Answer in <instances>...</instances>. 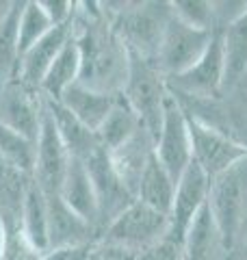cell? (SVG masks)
I'll return each instance as SVG.
<instances>
[{
	"label": "cell",
	"mask_w": 247,
	"mask_h": 260,
	"mask_svg": "<svg viewBox=\"0 0 247 260\" xmlns=\"http://www.w3.org/2000/svg\"><path fill=\"white\" fill-rule=\"evenodd\" d=\"M98 3H76L72 35L80 52V78L89 89L121 93L128 74V50L115 35L109 18Z\"/></svg>",
	"instance_id": "cell-1"
},
{
	"label": "cell",
	"mask_w": 247,
	"mask_h": 260,
	"mask_svg": "<svg viewBox=\"0 0 247 260\" xmlns=\"http://www.w3.org/2000/svg\"><path fill=\"white\" fill-rule=\"evenodd\" d=\"M102 9L126 50L156 63L165 24L171 15L169 3H119V9H109L102 3Z\"/></svg>",
	"instance_id": "cell-2"
},
{
	"label": "cell",
	"mask_w": 247,
	"mask_h": 260,
	"mask_svg": "<svg viewBox=\"0 0 247 260\" xmlns=\"http://www.w3.org/2000/svg\"><path fill=\"white\" fill-rule=\"evenodd\" d=\"M206 206L230 251L247 223V156L212 178Z\"/></svg>",
	"instance_id": "cell-3"
},
{
	"label": "cell",
	"mask_w": 247,
	"mask_h": 260,
	"mask_svg": "<svg viewBox=\"0 0 247 260\" xmlns=\"http://www.w3.org/2000/svg\"><path fill=\"white\" fill-rule=\"evenodd\" d=\"M121 95L133 107L141 124L150 130V135L156 141L163 121L165 102L169 95L167 78L163 76L159 65L143 59V56L128 52V74L126 83L121 87Z\"/></svg>",
	"instance_id": "cell-4"
},
{
	"label": "cell",
	"mask_w": 247,
	"mask_h": 260,
	"mask_svg": "<svg viewBox=\"0 0 247 260\" xmlns=\"http://www.w3.org/2000/svg\"><path fill=\"white\" fill-rule=\"evenodd\" d=\"M169 217L159 213L141 202H133L123 213H119L100 234L102 241L117 243L128 249L143 251L147 247L167 239Z\"/></svg>",
	"instance_id": "cell-5"
},
{
	"label": "cell",
	"mask_w": 247,
	"mask_h": 260,
	"mask_svg": "<svg viewBox=\"0 0 247 260\" xmlns=\"http://www.w3.org/2000/svg\"><path fill=\"white\" fill-rule=\"evenodd\" d=\"M226 83V56H224V32L212 30L210 44L193 68L178 76L167 78L169 91L195 98V100H217L224 95Z\"/></svg>",
	"instance_id": "cell-6"
},
{
	"label": "cell",
	"mask_w": 247,
	"mask_h": 260,
	"mask_svg": "<svg viewBox=\"0 0 247 260\" xmlns=\"http://www.w3.org/2000/svg\"><path fill=\"white\" fill-rule=\"evenodd\" d=\"M210 37L212 30L191 28L184 22L174 18V13H171L167 24H165L159 54H156V65L163 72V76L171 78L193 68L206 52Z\"/></svg>",
	"instance_id": "cell-7"
},
{
	"label": "cell",
	"mask_w": 247,
	"mask_h": 260,
	"mask_svg": "<svg viewBox=\"0 0 247 260\" xmlns=\"http://www.w3.org/2000/svg\"><path fill=\"white\" fill-rule=\"evenodd\" d=\"M187 117V128H189V139H191V156L193 162L202 172L212 180L215 176L224 174L226 169L236 165L238 160L247 156V148L234 141L232 137L224 135L217 128H210L197 121L193 117Z\"/></svg>",
	"instance_id": "cell-8"
},
{
	"label": "cell",
	"mask_w": 247,
	"mask_h": 260,
	"mask_svg": "<svg viewBox=\"0 0 247 260\" xmlns=\"http://www.w3.org/2000/svg\"><path fill=\"white\" fill-rule=\"evenodd\" d=\"M154 154L176 182L187 172V167L193 162L187 117H184V111L180 107V102L176 100L171 91L167 95V102H165L163 121H161L159 137H156Z\"/></svg>",
	"instance_id": "cell-9"
},
{
	"label": "cell",
	"mask_w": 247,
	"mask_h": 260,
	"mask_svg": "<svg viewBox=\"0 0 247 260\" xmlns=\"http://www.w3.org/2000/svg\"><path fill=\"white\" fill-rule=\"evenodd\" d=\"M82 162H85L87 174L91 178L94 189H96L98 206H100V234H102L104 228L109 225L115 217L133 204L135 195L121 182V178L117 176V172H115V167H113L111 154L106 152L102 145H98Z\"/></svg>",
	"instance_id": "cell-10"
},
{
	"label": "cell",
	"mask_w": 247,
	"mask_h": 260,
	"mask_svg": "<svg viewBox=\"0 0 247 260\" xmlns=\"http://www.w3.org/2000/svg\"><path fill=\"white\" fill-rule=\"evenodd\" d=\"M70 152L65 150L56 126L50 117L44 102V115H41V128L37 137V156L35 169H33V180L39 184V189L46 195H56L61 191L65 174L70 167Z\"/></svg>",
	"instance_id": "cell-11"
},
{
	"label": "cell",
	"mask_w": 247,
	"mask_h": 260,
	"mask_svg": "<svg viewBox=\"0 0 247 260\" xmlns=\"http://www.w3.org/2000/svg\"><path fill=\"white\" fill-rule=\"evenodd\" d=\"M208 186H210L208 176L195 162H191L187 167V172L180 176L176 184L174 204H171V213H169V232H167V239L174 241L176 245L182 247L189 228L195 221V217L200 215V210L206 206Z\"/></svg>",
	"instance_id": "cell-12"
},
{
	"label": "cell",
	"mask_w": 247,
	"mask_h": 260,
	"mask_svg": "<svg viewBox=\"0 0 247 260\" xmlns=\"http://www.w3.org/2000/svg\"><path fill=\"white\" fill-rule=\"evenodd\" d=\"M41 115H44V95L26 87L20 80L7 85L0 91V124L37 141Z\"/></svg>",
	"instance_id": "cell-13"
},
{
	"label": "cell",
	"mask_w": 247,
	"mask_h": 260,
	"mask_svg": "<svg viewBox=\"0 0 247 260\" xmlns=\"http://www.w3.org/2000/svg\"><path fill=\"white\" fill-rule=\"evenodd\" d=\"M94 241H98L94 228L74 213L59 193L48 195V251L87 245Z\"/></svg>",
	"instance_id": "cell-14"
},
{
	"label": "cell",
	"mask_w": 247,
	"mask_h": 260,
	"mask_svg": "<svg viewBox=\"0 0 247 260\" xmlns=\"http://www.w3.org/2000/svg\"><path fill=\"white\" fill-rule=\"evenodd\" d=\"M70 37H72V24H68V26H54L50 32H46L35 46L28 48V50L22 54L20 65H18L20 83L39 91L46 72L50 70L56 54L63 50V46L70 42Z\"/></svg>",
	"instance_id": "cell-15"
},
{
	"label": "cell",
	"mask_w": 247,
	"mask_h": 260,
	"mask_svg": "<svg viewBox=\"0 0 247 260\" xmlns=\"http://www.w3.org/2000/svg\"><path fill=\"white\" fill-rule=\"evenodd\" d=\"M154 148H156L154 137L150 135V130H147L145 126H141L123 145H119L117 150L109 152L115 172H117L121 182L126 184V189L133 195H137L139 180H141V176H143L150 158L154 156Z\"/></svg>",
	"instance_id": "cell-16"
},
{
	"label": "cell",
	"mask_w": 247,
	"mask_h": 260,
	"mask_svg": "<svg viewBox=\"0 0 247 260\" xmlns=\"http://www.w3.org/2000/svg\"><path fill=\"white\" fill-rule=\"evenodd\" d=\"M59 195L63 198L65 204L76 215L85 219L96 230L98 237H100V206H98L94 182H91V178H89L87 167L82 160H78V158L70 160L68 174H65V180H63Z\"/></svg>",
	"instance_id": "cell-17"
},
{
	"label": "cell",
	"mask_w": 247,
	"mask_h": 260,
	"mask_svg": "<svg viewBox=\"0 0 247 260\" xmlns=\"http://www.w3.org/2000/svg\"><path fill=\"white\" fill-rule=\"evenodd\" d=\"M117 95L119 93H102V91H96V89L85 87L82 83H74L61 95V100L56 102H61L74 117L80 119L87 128H91L96 133L104 121V117L111 113Z\"/></svg>",
	"instance_id": "cell-18"
},
{
	"label": "cell",
	"mask_w": 247,
	"mask_h": 260,
	"mask_svg": "<svg viewBox=\"0 0 247 260\" xmlns=\"http://www.w3.org/2000/svg\"><path fill=\"white\" fill-rule=\"evenodd\" d=\"M228 247L217 230L208 206L200 210L182 243V260H226Z\"/></svg>",
	"instance_id": "cell-19"
},
{
	"label": "cell",
	"mask_w": 247,
	"mask_h": 260,
	"mask_svg": "<svg viewBox=\"0 0 247 260\" xmlns=\"http://www.w3.org/2000/svg\"><path fill=\"white\" fill-rule=\"evenodd\" d=\"M44 102H46V109H48V113H50V117L54 121L56 133H59L65 150L70 152V156L78 158V160H85L89 154L100 145L98 143L96 133L91 128H87L80 119L74 117L61 102L48 100V98H44Z\"/></svg>",
	"instance_id": "cell-20"
},
{
	"label": "cell",
	"mask_w": 247,
	"mask_h": 260,
	"mask_svg": "<svg viewBox=\"0 0 247 260\" xmlns=\"http://www.w3.org/2000/svg\"><path fill=\"white\" fill-rule=\"evenodd\" d=\"M176 184L178 182L169 176V172L161 165L154 154L150 162H147L141 180H139L135 198H137V202H141V204L169 217L171 204H174V195H176Z\"/></svg>",
	"instance_id": "cell-21"
},
{
	"label": "cell",
	"mask_w": 247,
	"mask_h": 260,
	"mask_svg": "<svg viewBox=\"0 0 247 260\" xmlns=\"http://www.w3.org/2000/svg\"><path fill=\"white\" fill-rule=\"evenodd\" d=\"M30 184V176L18 172L0 158V219L7 232L20 230L24 195Z\"/></svg>",
	"instance_id": "cell-22"
},
{
	"label": "cell",
	"mask_w": 247,
	"mask_h": 260,
	"mask_svg": "<svg viewBox=\"0 0 247 260\" xmlns=\"http://www.w3.org/2000/svg\"><path fill=\"white\" fill-rule=\"evenodd\" d=\"M20 230L33 247L41 254L48 251V195L30 178V184L24 195Z\"/></svg>",
	"instance_id": "cell-23"
},
{
	"label": "cell",
	"mask_w": 247,
	"mask_h": 260,
	"mask_svg": "<svg viewBox=\"0 0 247 260\" xmlns=\"http://www.w3.org/2000/svg\"><path fill=\"white\" fill-rule=\"evenodd\" d=\"M78 78H80V52L72 35L70 42L63 46V50L56 54L50 70L46 72L39 87V93L48 98V100H61V95L74 83H78Z\"/></svg>",
	"instance_id": "cell-24"
},
{
	"label": "cell",
	"mask_w": 247,
	"mask_h": 260,
	"mask_svg": "<svg viewBox=\"0 0 247 260\" xmlns=\"http://www.w3.org/2000/svg\"><path fill=\"white\" fill-rule=\"evenodd\" d=\"M141 126L143 124H141V119H139V115L133 111V107L123 100V95L119 93L117 100H115V104H113L111 113L104 117L100 128L96 130L98 143H100L106 152H113V150H117L119 145L126 143Z\"/></svg>",
	"instance_id": "cell-25"
},
{
	"label": "cell",
	"mask_w": 247,
	"mask_h": 260,
	"mask_svg": "<svg viewBox=\"0 0 247 260\" xmlns=\"http://www.w3.org/2000/svg\"><path fill=\"white\" fill-rule=\"evenodd\" d=\"M224 32V56H226V83L224 93L232 91L247 70V11Z\"/></svg>",
	"instance_id": "cell-26"
},
{
	"label": "cell",
	"mask_w": 247,
	"mask_h": 260,
	"mask_svg": "<svg viewBox=\"0 0 247 260\" xmlns=\"http://www.w3.org/2000/svg\"><path fill=\"white\" fill-rule=\"evenodd\" d=\"M24 3H11L9 13L0 22V91L18 80V65H20V50H18V22Z\"/></svg>",
	"instance_id": "cell-27"
},
{
	"label": "cell",
	"mask_w": 247,
	"mask_h": 260,
	"mask_svg": "<svg viewBox=\"0 0 247 260\" xmlns=\"http://www.w3.org/2000/svg\"><path fill=\"white\" fill-rule=\"evenodd\" d=\"M35 156H37V141H30L24 135L0 124V158L7 160L18 172L33 178Z\"/></svg>",
	"instance_id": "cell-28"
},
{
	"label": "cell",
	"mask_w": 247,
	"mask_h": 260,
	"mask_svg": "<svg viewBox=\"0 0 247 260\" xmlns=\"http://www.w3.org/2000/svg\"><path fill=\"white\" fill-rule=\"evenodd\" d=\"M54 26L50 18L46 15V11L41 9L39 0H30L24 3L22 13H20V22H18V50H20V59L22 54L33 48L46 32H50Z\"/></svg>",
	"instance_id": "cell-29"
},
{
	"label": "cell",
	"mask_w": 247,
	"mask_h": 260,
	"mask_svg": "<svg viewBox=\"0 0 247 260\" xmlns=\"http://www.w3.org/2000/svg\"><path fill=\"white\" fill-rule=\"evenodd\" d=\"M171 13L180 22L191 28L215 30V15H212V0H174L169 3Z\"/></svg>",
	"instance_id": "cell-30"
},
{
	"label": "cell",
	"mask_w": 247,
	"mask_h": 260,
	"mask_svg": "<svg viewBox=\"0 0 247 260\" xmlns=\"http://www.w3.org/2000/svg\"><path fill=\"white\" fill-rule=\"evenodd\" d=\"M44 256L46 254L37 251L26 239H24L22 230L7 232L3 256H0V260H44Z\"/></svg>",
	"instance_id": "cell-31"
},
{
	"label": "cell",
	"mask_w": 247,
	"mask_h": 260,
	"mask_svg": "<svg viewBox=\"0 0 247 260\" xmlns=\"http://www.w3.org/2000/svg\"><path fill=\"white\" fill-rule=\"evenodd\" d=\"M247 11V0H212L215 30H224Z\"/></svg>",
	"instance_id": "cell-32"
},
{
	"label": "cell",
	"mask_w": 247,
	"mask_h": 260,
	"mask_svg": "<svg viewBox=\"0 0 247 260\" xmlns=\"http://www.w3.org/2000/svg\"><path fill=\"white\" fill-rule=\"evenodd\" d=\"M139 256H141V251H135L123 245H117V243L98 239L91 247L89 260H139Z\"/></svg>",
	"instance_id": "cell-33"
},
{
	"label": "cell",
	"mask_w": 247,
	"mask_h": 260,
	"mask_svg": "<svg viewBox=\"0 0 247 260\" xmlns=\"http://www.w3.org/2000/svg\"><path fill=\"white\" fill-rule=\"evenodd\" d=\"M39 5L50 18L52 26H68V24L74 22L76 3H70V0H39Z\"/></svg>",
	"instance_id": "cell-34"
},
{
	"label": "cell",
	"mask_w": 247,
	"mask_h": 260,
	"mask_svg": "<svg viewBox=\"0 0 247 260\" xmlns=\"http://www.w3.org/2000/svg\"><path fill=\"white\" fill-rule=\"evenodd\" d=\"M139 260H182V247L169 239H163L156 245L143 249Z\"/></svg>",
	"instance_id": "cell-35"
},
{
	"label": "cell",
	"mask_w": 247,
	"mask_h": 260,
	"mask_svg": "<svg viewBox=\"0 0 247 260\" xmlns=\"http://www.w3.org/2000/svg\"><path fill=\"white\" fill-rule=\"evenodd\" d=\"M94 243H87V245H76V247L52 249V251H48V254L44 256V260H89V254H91Z\"/></svg>",
	"instance_id": "cell-36"
},
{
	"label": "cell",
	"mask_w": 247,
	"mask_h": 260,
	"mask_svg": "<svg viewBox=\"0 0 247 260\" xmlns=\"http://www.w3.org/2000/svg\"><path fill=\"white\" fill-rule=\"evenodd\" d=\"M226 260H247V223L243 225V230L238 234V239L234 241L232 249L228 251Z\"/></svg>",
	"instance_id": "cell-37"
},
{
	"label": "cell",
	"mask_w": 247,
	"mask_h": 260,
	"mask_svg": "<svg viewBox=\"0 0 247 260\" xmlns=\"http://www.w3.org/2000/svg\"><path fill=\"white\" fill-rule=\"evenodd\" d=\"M234 89H241V91L247 95V70H245V74L241 76V80H238V85H236Z\"/></svg>",
	"instance_id": "cell-38"
},
{
	"label": "cell",
	"mask_w": 247,
	"mask_h": 260,
	"mask_svg": "<svg viewBox=\"0 0 247 260\" xmlns=\"http://www.w3.org/2000/svg\"><path fill=\"white\" fill-rule=\"evenodd\" d=\"M5 237H7V230H5V223L0 219V256H3V247H5Z\"/></svg>",
	"instance_id": "cell-39"
},
{
	"label": "cell",
	"mask_w": 247,
	"mask_h": 260,
	"mask_svg": "<svg viewBox=\"0 0 247 260\" xmlns=\"http://www.w3.org/2000/svg\"><path fill=\"white\" fill-rule=\"evenodd\" d=\"M9 9H11V3H0V22L5 20V15L9 13Z\"/></svg>",
	"instance_id": "cell-40"
}]
</instances>
